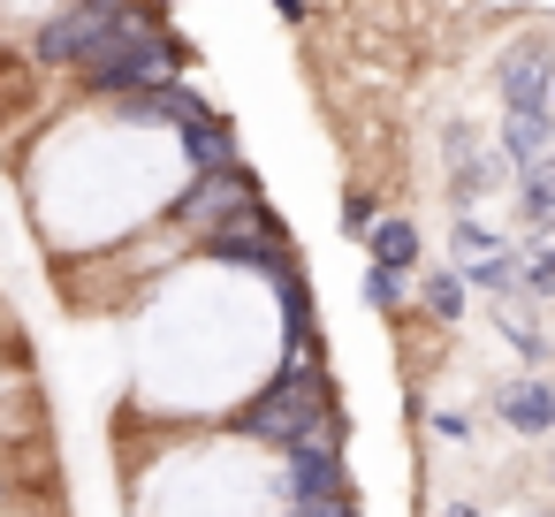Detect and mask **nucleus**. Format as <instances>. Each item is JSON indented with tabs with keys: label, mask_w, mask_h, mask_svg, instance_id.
I'll return each instance as SVG.
<instances>
[{
	"label": "nucleus",
	"mask_w": 555,
	"mask_h": 517,
	"mask_svg": "<svg viewBox=\"0 0 555 517\" xmlns=\"http://www.w3.org/2000/svg\"><path fill=\"white\" fill-rule=\"evenodd\" d=\"M335 418V388H327V365H320V350H297V358H282V373L229 418L244 441H259V449H297L305 434H320Z\"/></svg>",
	"instance_id": "obj_1"
},
{
	"label": "nucleus",
	"mask_w": 555,
	"mask_h": 517,
	"mask_svg": "<svg viewBox=\"0 0 555 517\" xmlns=\"http://www.w3.org/2000/svg\"><path fill=\"white\" fill-rule=\"evenodd\" d=\"M160 85H183V47L153 24V16H138L85 77H77V92L85 100H100V107H122V100H145V92H160Z\"/></svg>",
	"instance_id": "obj_2"
},
{
	"label": "nucleus",
	"mask_w": 555,
	"mask_h": 517,
	"mask_svg": "<svg viewBox=\"0 0 555 517\" xmlns=\"http://www.w3.org/2000/svg\"><path fill=\"white\" fill-rule=\"evenodd\" d=\"M138 24V9L130 0H92V9H54V16H39L31 24V62L39 69H92L122 31Z\"/></svg>",
	"instance_id": "obj_3"
},
{
	"label": "nucleus",
	"mask_w": 555,
	"mask_h": 517,
	"mask_svg": "<svg viewBox=\"0 0 555 517\" xmlns=\"http://www.w3.org/2000/svg\"><path fill=\"white\" fill-rule=\"evenodd\" d=\"M244 221H274L259 176H244V168H229V176H191V183L168 198V229L221 236V229H244Z\"/></svg>",
	"instance_id": "obj_4"
},
{
	"label": "nucleus",
	"mask_w": 555,
	"mask_h": 517,
	"mask_svg": "<svg viewBox=\"0 0 555 517\" xmlns=\"http://www.w3.org/2000/svg\"><path fill=\"white\" fill-rule=\"evenodd\" d=\"M449 267L464 274V289H479V297H494V305H517V297H525V259H517V244L494 236L479 214H456V221H449Z\"/></svg>",
	"instance_id": "obj_5"
},
{
	"label": "nucleus",
	"mask_w": 555,
	"mask_h": 517,
	"mask_svg": "<svg viewBox=\"0 0 555 517\" xmlns=\"http://www.w3.org/2000/svg\"><path fill=\"white\" fill-rule=\"evenodd\" d=\"M206 267H236V274H259L267 289L297 274V244L282 236V221H244V229H221V236H198L191 244Z\"/></svg>",
	"instance_id": "obj_6"
},
{
	"label": "nucleus",
	"mask_w": 555,
	"mask_h": 517,
	"mask_svg": "<svg viewBox=\"0 0 555 517\" xmlns=\"http://www.w3.org/2000/svg\"><path fill=\"white\" fill-rule=\"evenodd\" d=\"M343 411L320 426V434H305L289 456H282V494H289V509H312V502H335V494H350V479H343Z\"/></svg>",
	"instance_id": "obj_7"
},
{
	"label": "nucleus",
	"mask_w": 555,
	"mask_h": 517,
	"mask_svg": "<svg viewBox=\"0 0 555 517\" xmlns=\"http://www.w3.org/2000/svg\"><path fill=\"white\" fill-rule=\"evenodd\" d=\"M494 92L502 115H555V47L547 39H517L494 54Z\"/></svg>",
	"instance_id": "obj_8"
},
{
	"label": "nucleus",
	"mask_w": 555,
	"mask_h": 517,
	"mask_svg": "<svg viewBox=\"0 0 555 517\" xmlns=\"http://www.w3.org/2000/svg\"><path fill=\"white\" fill-rule=\"evenodd\" d=\"M487 403H494V418H502L509 434H525V441L555 434V380H547V373H517V380H494V388H487Z\"/></svg>",
	"instance_id": "obj_9"
},
{
	"label": "nucleus",
	"mask_w": 555,
	"mask_h": 517,
	"mask_svg": "<svg viewBox=\"0 0 555 517\" xmlns=\"http://www.w3.org/2000/svg\"><path fill=\"white\" fill-rule=\"evenodd\" d=\"M176 153H183L191 176H229V168H244V145H236V122H229V115H206V122L176 130Z\"/></svg>",
	"instance_id": "obj_10"
},
{
	"label": "nucleus",
	"mask_w": 555,
	"mask_h": 517,
	"mask_svg": "<svg viewBox=\"0 0 555 517\" xmlns=\"http://www.w3.org/2000/svg\"><path fill=\"white\" fill-rule=\"evenodd\" d=\"M494 153H502V168H509V176H532V168L555 153V115H502Z\"/></svg>",
	"instance_id": "obj_11"
},
{
	"label": "nucleus",
	"mask_w": 555,
	"mask_h": 517,
	"mask_svg": "<svg viewBox=\"0 0 555 517\" xmlns=\"http://www.w3.org/2000/svg\"><path fill=\"white\" fill-rule=\"evenodd\" d=\"M365 259H373V267H388V274H418V259H426V236H418V221H403V214H380V221H373V236H365Z\"/></svg>",
	"instance_id": "obj_12"
},
{
	"label": "nucleus",
	"mask_w": 555,
	"mask_h": 517,
	"mask_svg": "<svg viewBox=\"0 0 555 517\" xmlns=\"http://www.w3.org/2000/svg\"><path fill=\"white\" fill-rule=\"evenodd\" d=\"M418 305H426V320H434V327H464L472 289H464V274H456V267H418Z\"/></svg>",
	"instance_id": "obj_13"
},
{
	"label": "nucleus",
	"mask_w": 555,
	"mask_h": 517,
	"mask_svg": "<svg viewBox=\"0 0 555 517\" xmlns=\"http://www.w3.org/2000/svg\"><path fill=\"white\" fill-rule=\"evenodd\" d=\"M274 305H282V342H289V358H297V350H320V342H312L320 312H312V289H305V274L274 282Z\"/></svg>",
	"instance_id": "obj_14"
},
{
	"label": "nucleus",
	"mask_w": 555,
	"mask_h": 517,
	"mask_svg": "<svg viewBox=\"0 0 555 517\" xmlns=\"http://www.w3.org/2000/svg\"><path fill=\"white\" fill-rule=\"evenodd\" d=\"M517 214H525V229H555V153L532 176H517Z\"/></svg>",
	"instance_id": "obj_15"
},
{
	"label": "nucleus",
	"mask_w": 555,
	"mask_h": 517,
	"mask_svg": "<svg viewBox=\"0 0 555 517\" xmlns=\"http://www.w3.org/2000/svg\"><path fill=\"white\" fill-rule=\"evenodd\" d=\"M502 342L525 358V365H547V335H540V320H532V305L517 297V305H502Z\"/></svg>",
	"instance_id": "obj_16"
},
{
	"label": "nucleus",
	"mask_w": 555,
	"mask_h": 517,
	"mask_svg": "<svg viewBox=\"0 0 555 517\" xmlns=\"http://www.w3.org/2000/svg\"><path fill=\"white\" fill-rule=\"evenodd\" d=\"M517 259H525V297H555V229H532Z\"/></svg>",
	"instance_id": "obj_17"
},
{
	"label": "nucleus",
	"mask_w": 555,
	"mask_h": 517,
	"mask_svg": "<svg viewBox=\"0 0 555 517\" xmlns=\"http://www.w3.org/2000/svg\"><path fill=\"white\" fill-rule=\"evenodd\" d=\"M358 289H365V305H373V312H403V274L365 267V274H358Z\"/></svg>",
	"instance_id": "obj_18"
},
{
	"label": "nucleus",
	"mask_w": 555,
	"mask_h": 517,
	"mask_svg": "<svg viewBox=\"0 0 555 517\" xmlns=\"http://www.w3.org/2000/svg\"><path fill=\"white\" fill-rule=\"evenodd\" d=\"M373 221H380V214H373V198H365V191H343V236H350V244H365V236H373Z\"/></svg>",
	"instance_id": "obj_19"
},
{
	"label": "nucleus",
	"mask_w": 555,
	"mask_h": 517,
	"mask_svg": "<svg viewBox=\"0 0 555 517\" xmlns=\"http://www.w3.org/2000/svg\"><path fill=\"white\" fill-rule=\"evenodd\" d=\"M282 517H358V502H350V494H335V502H312V509H282Z\"/></svg>",
	"instance_id": "obj_20"
},
{
	"label": "nucleus",
	"mask_w": 555,
	"mask_h": 517,
	"mask_svg": "<svg viewBox=\"0 0 555 517\" xmlns=\"http://www.w3.org/2000/svg\"><path fill=\"white\" fill-rule=\"evenodd\" d=\"M434 434H449V441H464V434H472V418H464V411H434Z\"/></svg>",
	"instance_id": "obj_21"
},
{
	"label": "nucleus",
	"mask_w": 555,
	"mask_h": 517,
	"mask_svg": "<svg viewBox=\"0 0 555 517\" xmlns=\"http://www.w3.org/2000/svg\"><path fill=\"white\" fill-rule=\"evenodd\" d=\"M274 9H282V24H305V16H312L305 0H274Z\"/></svg>",
	"instance_id": "obj_22"
},
{
	"label": "nucleus",
	"mask_w": 555,
	"mask_h": 517,
	"mask_svg": "<svg viewBox=\"0 0 555 517\" xmlns=\"http://www.w3.org/2000/svg\"><path fill=\"white\" fill-rule=\"evenodd\" d=\"M441 517H479V509H472V502H449V509H441Z\"/></svg>",
	"instance_id": "obj_23"
},
{
	"label": "nucleus",
	"mask_w": 555,
	"mask_h": 517,
	"mask_svg": "<svg viewBox=\"0 0 555 517\" xmlns=\"http://www.w3.org/2000/svg\"><path fill=\"white\" fill-rule=\"evenodd\" d=\"M62 9H92V0H62Z\"/></svg>",
	"instance_id": "obj_24"
},
{
	"label": "nucleus",
	"mask_w": 555,
	"mask_h": 517,
	"mask_svg": "<svg viewBox=\"0 0 555 517\" xmlns=\"http://www.w3.org/2000/svg\"><path fill=\"white\" fill-rule=\"evenodd\" d=\"M547 479H555V456H547Z\"/></svg>",
	"instance_id": "obj_25"
},
{
	"label": "nucleus",
	"mask_w": 555,
	"mask_h": 517,
	"mask_svg": "<svg viewBox=\"0 0 555 517\" xmlns=\"http://www.w3.org/2000/svg\"><path fill=\"white\" fill-rule=\"evenodd\" d=\"M0 494H9V487H0Z\"/></svg>",
	"instance_id": "obj_26"
}]
</instances>
